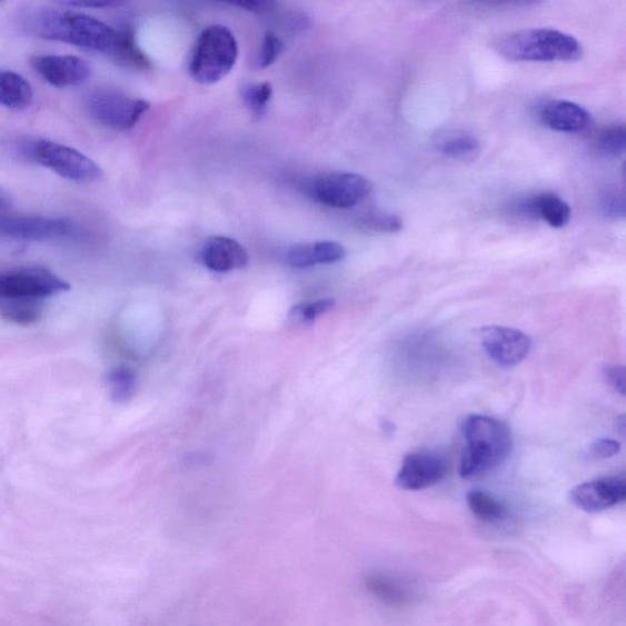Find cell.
Wrapping results in <instances>:
<instances>
[{
	"instance_id": "ba28073f",
	"label": "cell",
	"mask_w": 626,
	"mask_h": 626,
	"mask_svg": "<svg viewBox=\"0 0 626 626\" xmlns=\"http://www.w3.org/2000/svg\"><path fill=\"white\" fill-rule=\"evenodd\" d=\"M70 290V285L46 268L29 267L0 274V305L43 300Z\"/></svg>"
},
{
	"instance_id": "d4e9b609",
	"label": "cell",
	"mask_w": 626,
	"mask_h": 626,
	"mask_svg": "<svg viewBox=\"0 0 626 626\" xmlns=\"http://www.w3.org/2000/svg\"><path fill=\"white\" fill-rule=\"evenodd\" d=\"M481 145L473 135H458L440 146L441 153L456 159H469L480 152Z\"/></svg>"
},
{
	"instance_id": "277c9868",
	"label": "cell",
	"mask_w": 626,
	"mask_h": 626,
	"mask_svg": "<svg viewBox=\"0 0 626 626\" xmlns=\"http://www.w3.org/2000/svg\"><path fill=\"white\" fill-rule=\"evenodd\" d=\"M237 37L223 24L206 28L196 40L189 58V73L193 81L215 85L229 76L237 64Z\"/></svg>"
},
{
	"instance_id": "9a60e30c",
	"label": "cell",
	"mask_w": 626,
	"mask_h": 626,
	"mask_svg": "<svg viewBox=\"0 0 626 626\" xmlns=\"http://www.w3.org/2000/svg\"><path fill=\"white\" fill-rule=\"evenodd\" d=\"M539 120L550 130L576 133L592 126L593 117L584 107L570 101L554 100L539 109Z\"/></svg>"
},
{
	"instance_id": "5bb4252c",
	"label": "cell",
	"mask_w": 626,
	"mask_h": 626,
	"mask_svg": "<svg viewBox=\"0 0 626 626\" xmlns=\"http://www.w3.org/2000/svg\"><path fill=\"white\" fill-rule=\"evenodd\" d=\"M201 264L213 272L227 274L249 265L247 250L235 239L213 237L207 239L199 254Z\"/></svg>"
},
{
	"instance_id": "52a82bcc",
	"label": "cell",
	"mask_w": 626,
	"mask_h": 626,
	"mask_svg": "<svg viewBox=\"0 0 626 626\" xmlns=\"http://www.w3.org/2000/svg\"><path fill=\"white\" fill-rule=\"evenodd\" d=\"M90 117L106 128L126 131L138 125L150 103L112 89L92 91L86 98Z\"/></svg>"
},
{
	"instance_id": "ac0fdd59",
	"label": "cell",
	"mask_w": 626,
	"mask_h": 626,
	"mask_svg": "<svg viewBox=\"0 0 626 626\" xmlns=\"http://www.w3.org/2000/svg\"><path fill=\"white\" fill-rule=\"evenodd\" d=\"M108 57L133 70L145 71L152 67L150 58L142 51L131 28H122L117 31L115 44Z\"/></svg>"
},
{
	"instance_id": "f546056e",
	"label": "cell",
	"mask_w": 626,
	"mask_h": 626,
	"mask_svg": "<svg viewBox=\"0 0 626 626\" xmlns=\"http://www.w3.org/2000/svg\"><path fill=\"white\" fill-rule=\"evenodd\" d=\"M213 2L252 12L257 16L269 14L277 6V0H213Z\"/></svg>"
},
{
	"instance_id": "3957f363",
	"label": "cell",
	"mask_w": 626,
	"mask_h": 626,
	"mask_svg": "<svg viewBox=\"0 0 626 626\" xmlns=\"http://www.w3.org/2000/svg\"><path fill=\"white\" fill-rule=\"evenodd\" d=\"M496 51L520 63H573L583 58L575 37L555 29H527L500 37Z\"/></svg>"
},
{
	"instance_id": "4dcf8cb0",
	"label": "cell",
	"mask_w": 626,
	"mask_h": 626,
	"mask_svg": "<svg viewBox=\"0 0 626 626\" xmlns=\"http://www.w3.org/2000/svg\"><path fill=\"white\" fill-rule=\"evenodd\" d=\"M600 208L608 218L624 219L626 215L625 196L619 192H609L600 201Z\"/></svg>"
},
{
	"instance_id": "d6986e66",
	"label": "cell",
	"mask_w": 626,
	"mask_h": 626,
	"mask_svg": "<svg viewBox=\"0 0 626 626\" xmlns=\"http://www.w3.org/2000/svg\"><path fill=\"white\" fill-rule=\"evenodd\" d=\"M33 89L20 73L0 70V106L12 110H22L31 106Z\"/></svg>"
},
{
	"instance_id": "ffe728a7",
	"label": "cell",
	"mask_w": 626,
	"mask_h": 626,
	"mask_svg": "<svg viewBox=\"0 0 626 626\" xmlns=\"http://www.w3.org/2000/svg\"><path fill=\"white\" fill-rule=\"evenodd\" d=\"M367 588L382 603L401 607L409 603V594L400 583L385 575H372L367 579Z\"/></svg>"
},
{
	"instance_id": "603a6c76",
	"label": "cell",
	"mask_w": 626,
	"mask_h": 626,
	"mask_svg": "<svg viewBox=\"0 0 626 626\" xmlns=\"http://www.w3.org/2000/svg\"><path fill=\"white\" fill-rule=\"evenodd\" d=\"M39 300H19L0 305V316L21 326L32 325L41 318Z\"/></svg>"
},
{
	"instance_id": "1f68e13d",
	"label": "cell",
	"mask_w": 626,
	"mask_h": 626,
	"mask_svg": "<svg viewBox=\"0 0 626 626\" xmlns=\"http://www.w3.org/2000/svg\"><path fill=\"white\" fill-rule=\"evenodd\" d=\"M57 2L72 8L113 9L125 7L130 0H57Z\"/></svg>"
},
{
	"instance_id": "d6a6232c",
	"label": "cell",
	"mask_w": 626,
	"mask_h": 626,
	"mask_svg": "<svg viewBox=\"0 0 626 626\" xmlns=\"http://www.w3.org/2000/svg\"><path fill=\"white\" fill-rule=\"evenodd\" d=\"M619 441L609 438L595 440L590 447V456L594 459H609L620 451Z\"/></svg>"
},
{
	"instance_id": "6da1fadb",
	"label": "cell",
	"mask_w": 626,
	"mask_h": 626,
	"mask_svg": "<svg viewBox=\"0 0 626 626\" xmlns=\"http://www.w3.org/2000/svg\"><path fill=\"white\" fill-rule=\"evenodd\" d=\"M24 33L46 41H54L109 54L117 30L101 20L76 11L37 8L23 11L19 18Z\"/></svg>"
},
{
	"instance_id": "44dd1931",
	"label": "cell",
	"mask_w": 626,
	"mask_h": 626,
	"mask_svg": "<svg viewBox=\"0 0 626 626\" xmlns=\"http://www.w3.org/2000/svg\"><path fill=\"white\" fill-rule=\"evenodd\" d=\"M466 501H468L469 509L478 520L494 524L506 518V506L484 490H470L466 496Z\"/></svg>"
},
{
	"instance_id": "e575fe53",
	"label": "cell",
	"mask_w": 626,
	"mask_h": 626,
	"mask_svg": "<svg viewBox=\"0 0 626 626\" xmlns=\"http://www.w3.org/2000/svg\"><path fill=\"white\" fill-rule=\"evenodd\" d=\"M475 2L495 7H533L543 3L544 0H475Z\"/></svg>"
},
{
	"instance_id": "2e32d148",
	"label": "cell",
	"mask_w": 626,
	"mask_h": 626,
	"mask_svg": "<svg viewBox=\"0 0 626 626\" xmlns=\"http://www.w3.org/2000/svg\"><path fill=\"white\" fill-rule=\"evenodd\" d=\"M346 249L335 241L301 244L290 248L285 261L292 268H309L316 265L337 264L346 257Z\"/></svg>"
},
{
	"instance_id": "7402d4cb",
	"label": "cell",
	"mask_w": 626,
	"mask_h": 626,
	"mask_svg": "<svg viewBox=\"0 0 626 626\" xmlns=\"http://www.w3.org/2000/svg\"><path fill=\"white\" fill-rule=\"evenodd\" d=\"M239 93L249 112L255 118H261L272 100L274 89L269 82H249L241 86Z\"/></svg>"
},
{
	"instance_id": "8fae6325",
	"label": "cell",
	"mask_w": 626,
	"mask_h": 626,
	"mask_svg": "<svg viewBox=\"0 0 626 626\" xmlns=\"http://www.w3.org/2000/svg\"><path fill=\"white\" fill-rule=\"evenodd\" d=\"M33 71L57 89L77 88L91 78L88 61L77 56L46 54L30 59Z\"/></svg>"
},
{
	"instance_id": "7c38bea8",
	"label": "cell",
	"mask_w": 626,
	"mask_h": 626,
	"mask_svg": "<svg viewBox=\"0 0 626 626\" xmlns=\"http://www.w3.org/2000/svg\"><path fill=\"white\" fill-rule=\"evenodd\" d=\"M626 498L624 475L598 478L572 489L570 500L586 513H599L620 505Z\"/></svg>"
},
{
	"instance_id": "30bf717a",
	"label": "cell",
	"mask_w": 626,
	"mask_h": 626,
	"mask_svg": "<svg viewBox=\"0 0 626 626\" xmlns=\"http://www.w3.org/2000/svg\"><path fill=\"white\" fill-rule=\"evenodd\" d=\"M449 465L445 457L434 451H414L404 458L396 484L405 490H421L445 480Z\"/></svg>"
},
{
	"instance_id": "7a4b0ae2",
	"label": "cell",
	"mask_w": 626,
	"mask_h": 626,
	"mask_svg": "<svg viewBox=\"0 0 626 626\" xmlns=\"http://www.w3.org/2000/svg\"><path fill=\"white\" fill-rule=\"evenodd\" d=\"M465 440L459 473L469 478L485 475L505 463L513 449L510 428L485 415H470L461 424Z\"/></svg>"
},
{
	"instance_id": "5b68a950",
	"label": "cell",
	"mask_w": 626,
	"mask_h": 626,
	"mask_svg": "<svg viewBox=\"0 0 626 626\" xmlns=\"http://www.w3.org/2000/svg\"><path fill=\"white\" fill-rule=\"evenodd\" d=\"M23 153L67 180L91 182L103 175L101 167L91 158L72 147L53 141L37 140L27 143L23 147Z\"/></svg>"
},
{
	"instance_id": "f1b7e54d",
	"label": "cell",
	"mask_w": 626,
	"mask_h": 626,
	"mask_svg": "<svg viewBox=\"0 0 626 626\" xmlns=\"http://www.w3.org/2000/svg\"><path fill=\"white\" fill-rule=\"evenodd\" d=\"M133 374L126 367L116 368L108 376V384L113 395L118 398H126L133 388Z\"/></svg>"
},
{
	"instance_id": "836d02e7",
	"label": "cell",
	"mask_w": 626,
	"mask_h": 626,
	"mask_svg": "<svg viewBox=\"0 0 626 626\" xmlns=\"http://www.w3.org/2000/svg\"><path fill=\"white\" fill-rule=\"evenodd\" d=\"M604 375L608 385L625 396V367L620 365H606Z\"/></svg>"
},
{
	"instance_id": "83f0119b",
	"label": "cell",
	"mask_w": 626,
	"mask_h": 626,
	"mask_svg": "<svg viewBox=\"0 0 626 626\" xmlns=\"http://www.w3.org/2000/svg\"><path fill=\"white\" fill-rule=\"evenodd\" d=\"M360 227L378 232H398L404 228L403 219L389 213H368L359 219Z\"/></svg>"
},
{
	"instance_id": "484cf974",
	"label": "cell",
	"mask_w": 626,
	"mask_h": 626,
	"mask_svg": "<svg viewBox=\"0 0 626 626\" xmlns=\"http://www.w3.org/2000/svg\"><path fill=\"white\" fill-rule=\"evenodd\" d=\"M598 150L606 157H622L626 151V129L624 126H613L599 135Z\"/></svg>"
},
{
	"instance_id": "4fadbf2b",
	"label": "cell",
	"mask_w": 626,
	"mask_h": 626,
	"mask_svg": "<svg viewBox=\"0 0 626 626\" xmlns=\"http://www.w3.org/2000/svg\"><path fill=\"white\" fill-rule=\"evenodd\" d=\"M72 225L66 219L46 217H0V237L47 241L66 238L72 232Z\"/></svg>"
},
{
	"instance_id": "d590c367",
	"label": "cell",
	"mask_w": 626,
	"mask_h": 626,
	"mask_svg": "<svg viewBox=\"0 0 626 626\" xmlns=\"http://www.w3.org/2000/svg\"><path fill=\"white\" fill-rule=\"evenodd\" d=\"M12 205L11 196L9 192L0 187V210H6Z\"/></svg>"
},
{
	"instance_id": "8992f818",
	"label": "cell",
	"mask_w": 626,
	"mask_h": 626,
	"mask_svg": "<svg viewBox=\"0 0 626 626\" xmlns=\"http://www.w3.org/2000/svg\"><path fill=\"white\" fill-rule=\"evenodd\" d=\"M299 188L318 203L347 210L370 196L372 183L359 175L330 173L306 178L300 181Z\"/></svg>"
},
{
	"instance_id": "9c48e42d",
	"label": "cell",
	"mask_w": 626,
	"mask_h": 626,
	"mask_svg": "<svg viewBox=\"0 0 626 626\" xmlns=\"http://www.w3.org/2000/svg\"><path fill=\"white\" fill-rule=\"evenodd\" d=\"M488 358L500 367L520 365L529 356L533 341L524 331L505 326H486L478 330Z\"/></svg>"
},
{
	"instance_id": "4316f807",
	"label": "cell",
	"mask_w": 626,
	"mask_h": 626,
	"mask_svg": "<svg viewBox=\"0 0 626 626\" xmlns=\"http://www.w3.org/2000/svg\"><path fill=\"white\" fill-rule=\"evenodd\" d=\"M335 305V300L328 298L311 302H304L294 306L290 311V317L294 319V321L308 325L314 322L315 319L319 316H322L324 314L334 309Z\"/></svg>"
},
{
	"instance_id": "cb8c5ba5",
	"label": "cell",
	"mask_w": 626,
	"mask_h": 626,
	"mask_svg": "<svg viewBox=\"0 0 626 626\" xmlns=\"http://www.w3.org/2000/svg\"><path fill=\"white\" fill-rule=\"evenodd\" d=\"M285 42L280 37L271 31L265 33L254 59V68L264 70L272 67L285 51Z\"/></svg>"
},
{
	"instance_id": "e0dca14e",
	"label": "cell",
	"mask_w": 626,
	"mask_h": 626,
	"mask_svg": "<svg viewBox=\"0 0 626 626\" xmlns=\"http://www.w3.org/2000/svg\"><path fill=\"white\" fill-rule=\"evenodd\" d=\"M519 212L545 220L552 228L562 229L570 222V206L555 193H539L519 206Z\"/></svg>"
}]
</instances>
